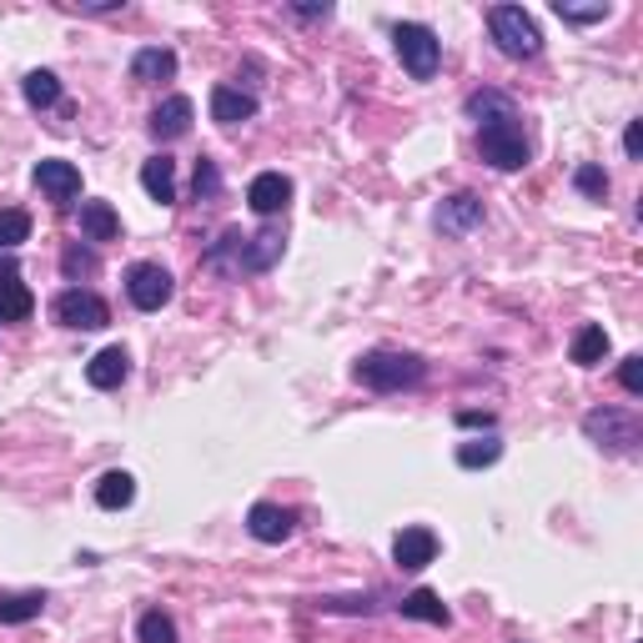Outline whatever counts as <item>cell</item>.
Segmentation results:
<instances>
[{"mask_svg":"<svg viewBox=\"0 0 643 643\" xmlns=\"http://www.w3.org/2000/svg\"><path fill=\"white\" fill-rule=\"evenodd\" d=\"M247 533L257 538V543H287V538L297 533V512L282 508V502H257V508L247 512Z\"/></svg>","mask_w":643,"mask_h":643,"instance_id":"obj_9","label":"cell"},{"mask_svg":"<svg viewBox=\"0 0 643 643\" xmlns=\"http://www.w3.org/2000/svg\"><path fill=\"white\" fill-rule=\"evenodd\" d=\"M573 186L583 191V197L603 201V197H609V172H603V166H578V172H573Z\"/></svg>","mask_w":643,"mask_h":643,"instance_id":"obj_32","label":"cell"},{"mask_svg":"<svg viewBox=\"0 0 643 643\" xmlns=\"http://www.w3.org/2000/svg\"><path fill=\"white\" fill-rule=\"evenodd\" d=\"M433 558H437V533H433V528H403V533L393 538V563L407 568V573H423Z\"/></svg>","mask_w":643,"mask_h":643,"instance_id":"obj_13","label":"cell"},{"mask_svg":"<svg viewBox=\"0 0 643 643\" xmlns=\"http://www.w3.org/2000/svg\"><path fill=\"white\" fill-rule=\"evenodd\" d=\"M483 227V201L473 197V191H453V197H443V207H437V231H447V237H468V231Z\"/></svg>","mask_w":643,"mask_h":643,"instance_id":"obj_11","label":"cell"},{"mask_svg":"<svg viewBox=\"0 0 643 643\" xmlns=\"http://www.w3.org/2000/svg\"><path fill=\"white\" fill-rule=\"evenodd\" d=\"M81 237L86 241H116L121 237V217L111 201H86L81 207Z\"/></svg>","mask_w":643,"mask_h":643,"instance_id":"obj_19","label":"cell"},{"mask_svg":"<svg viewBox=\"0 0 643 643\" xmlns=\"http://www.w3.org/2000/svg\"><path fill=\"white\" fill-rule=\"evenodd\" d=\"M126 377H132V357H126V348H101L96 357L86 362V382L96 387V393H111V387H121Z\"/></svg>","mask_w":643,"mask_h":643,"instance_id":"obj_16","label":"cell"},{"mask_svg":"<svg viewBox=\"0 0 643 643\" xmlns=\"http://www.w3.org/2000/svg\"><path fill=\"white\" fill-rule=\"evenodd\" d=\"M51 312H55V322L71 332H101L111 322V307L101 302L96 292H86V287H66V292L51 302Z\"/></svg>","mask_w":643,"mask_h":643,"instance_id":"obj_6","label":"cell"},{"mask_svg":"<svg viewBox=\"0 0 643 643\" xmlns=\"http://www.w3.org/2000/svg\"><path fill=\"white\" fill-rule=\"evenodd\" d=\"M96 502H101L106 512L132 508V502H136V478H132V473H121V468L101 473V483H96Z\"/></svg>","mask_w":643,"mask_h":643,"instance_id":"obj_21","label":"cell"},{"mask_svg":"<svg viewBox=\"0 0 643 643\" xmlns=\"http://www.w3.org/2000/svg\"><path fill=\"white\" fill-rule=\"evenodd\" d=\"M322 609H332V613H372L377 603H372V599H322Z\"/></svg>","mask_w":643,"mask_h":643,"instance_id":"obj_35","label":"cell"},{"mask_svg":"<svg viewBox=\"0 0 643 643\" xmlns=\"http://www.w3.org/2000/svg\"><path fill=\"white\" fill-rule=\"evenodd\" d=\"M488 31H492V41H498V51L512 55V61H533V55L543 51V35H538L533 15H528L523 6H492Z\"/></svg>","mask_w":643,"mask_h":643,"instance_id":"obj_3","label":"cell"},{"mask_svg":"<svg viewBox=\"0 0 643 643\" xmlns=\"http://www.w3.org/2000/svg\"><path fill=\"white\" fill-rule=\"evenodd\" d=\"M35 186H41V191L55 201V207H71V201L81 197V172H76V162L45 156V162L35 166Z\"/></svg>","mask_w":643,"mask_h":643,"instance_id":"obj_8","label":"cell"},{"mask_svg":"<svg viewBox=\"0 0 643 643\" xmlns=\"http://www.w3.org/2000/svg\"><path fill=\"white\" fill-rule=\"evenodd\" d=\"M282 247H287V237L277 227H262V231H241V272H267V267L282 257Z\"/></svg>","mask_w":643,"mask_h":643,"instance_id":"obj_14","label":"cell"},{"mask_svg":"<svg viewBox=\"0 0 643 643\" xmlns=\"http://www.w3.org/2000/svg\"><path fill=\"white\" fill-rule=\"evenodd\" d=\"M568 357H573L578 367H599V362L609 357V332H603L599 322L578 328V338H573V348H568Z\"/></svg>","mask_w":643,"mask_h":643,"instance_id":"obj_23","label":"cell"},{"mask_svg":"<svg viewBox=\"0 0 643 643\" xmlns=\"http://www.w3.org/2000/svg\"><path fill=\"white\" fill-rule=\"evenodd\" d=\"M287 201H292V176H282V172L251 176L247 207L257 211V217H277V211H287Z\"/></svg>","mask_w":643,"mask_h":643,"instance_id":"obj_12","label":"cell"},{"mask_svg":"<svg viewBox=\"0 0 643 643\" xmlns=\"http://www.w3.org/2000/svg\"><path fill=\"white\" fill-rule=\"evenodd\" d=\"M191 191H197V201H217L221 197V172H217V162H207V156H201L197 176H191Z\"/></svg>","mask_w":643,"mask_h":643,"instance_id":"obj_31","label":"cell"},{"mask_svg":"<svg viewBox=\"0 0 643 643\" xmlns=\"http://www.w3.org/2000/svg\"><path fill=\"white\" fill-rule=\"evenodd\" d=\"M61 267H66V277H96V251H81V247H71L66 257H61Z\"/></svg>","mask_w":643,"mask_h":643,"instance_id":"obj_34","label":"cell"},{"mask_svg":"<svg viewBox=\"0 0 643 643\" xmlns=\"http://www.w3.org/2000/svg\"><path fill=\"white\" fill-rule=\"evenodd\" d=\"M191 116H197V106L186 96H166L162 106L152 111V136L156 142H182V136L191 132Z\"/></svg>","mask_w":643,"mask_h":643,"instance_id":"obj_15","label":"cell"},{"mask_svg":"<svg viewBox=\"0 0 643 643\" xmlns=\"http://www.w3.org/2000/svg\"><path fill=\"white\" fill-rule=\"evenodd\" d=\"M463 427H492V413H458Z\"/></svg>","mask_w":643,"mask_h":643,"instance_id":"obj_38","label":"cell"},{"mask_svg":"<svg viewBox=\"0 0 643 643\" xmlns=\"http://www.w3.org/2000/svg\"><path fill=\"white\" fill-rule=\"evenodd\" d=\"M623 152L639 162V152H643V121H629V132H623Z\"/></svg>","mask_w":643,"mask_h":643,"instance_id":"obj_37","label":"cell"},{"mask_svg":"<svg viewBox=\"0 0 643 643\" xmlns=\"http://www.w3.org/2000/svg\"><path fill=\"white\" fill-rule=\"evenodd\" d=\"M142 186H146V197H152V201L172 207V201H176V162H172V156H152V162L142 166Z\"/></svg>","mask_w":643,"mask_h":643,"instance_id":"obj_18","label":"cell"},{"mask_svg":"<svg viewBox=\"0 0 643 643\" xmlns=\"http://www.w3.org/2000/svg\"><path fill=\"white\" fill-rule=\"evenodd\" d=\"M25 237H31V217H25L21 207H6V211H0V251L21 247Z\"/></svg>","mask_w":643,"mask_h":643,"instance_id":"obj_29","label":"cell"},{"mask_svg":"<svg viewBox=\"0 0 643 643\" xmlns=\"http://www.w3.org/2000/svg\"><path fill=\"white\" fill-rule=\"evenodd\" d=\"M297 15H302V21H317V15H332V6L328 0H322V6H297Z\"/></svg>","mask_w":643,"mask_h":643,"instance_id":"obj_39","label":"cell"},{"mask_svg":"<svg viewBox=\"0 0 643 643\" xmlns=\"http://www.w3.org/2000/svg\"><path fill=\"white\" fill-rule=\"evenodd\" d=\"M207 267H211V272H221V277H241V231L237 227L221 231V241H211Z\"/></svg>","mask_w":643,"mask_h":643,"instance_id":"obj_24","label":"cell"},{"mask_svg":"<svg viewBox=\"0 0 643 643\" xmlns=\"http://www.w3.org/2000/svg\"><path fill=\"white\" fill-rule=\"evenodd\" d=\"M31 312H35V297L21 282V267L11 257H0V322H25Z\"/></svg>","mask_w":643,"mask_h":643,"instance_id":"obj_10","label":"cell"},{"mask_svg":"<svg viewBox=\"0 0 643 643\" xmlns=\"http://www.w3.org/2000/svg\"><path fill=\"white\" fill-rule=\"evenodd\" d=\"M553 11H558V21H568V25H599V21H609L613 6H603V0L599 6H568V0H558Z\"/></svg>","mask_w":643,"mask_h":643,"instance_id":"obj_30","label":"cell"},{"mask_svg":"<svg viewBox=\"0 0 643 643\" xmlns=\"http://www.w3.org/2000/svg\"><path fill=\"white\" fill-rule=\"evenodd\" d=\"M45 593H0V623H31L41 619Z\"/></svg>","mask_w":643,"mask_h":643,"instance_id":"obj_25","label":"cell"},{"mask_svg":"<svg viewBox=\"0 0 643 643\" xmlns=\"http://www.w3.org/2000/svg\"><path fill=\"white\" fill-rule=\"evenodd\" d=\"M136 643H182V633H176L172 613L152 609V613H142V623H136Z\"/></svg>","mask_w":643,"mask_h":643,"instance_id":"obj_28","label":"cell"},{"mask_svg":"<svg viewBox=\"0 0 643 643\" xmlns=\"http://www.w3.org/2000/svg\"><path fill=\"white\" fill-rule=\"evenodd\" d=\"M468 116L478 121V152L488 166L498 172H523L528 166V136H523V121H518V106H512L502 91H478L468 96Z\"/></svg>","mask_w":643,"mask_h":643,"instance_id":"obj_1","label":"cell"},{"mask_svg":"<svg viewBox=\"0 0 643 643\" xmlns=\"http://www.w3.org/2000/svg\"><path fill=\"white\" fill-rule=\"evenodd\" d=\"M397 613H403V619H417V623H437V629H447V623H453L447 603L437 599L433 589H413L403 603H397Z\"/></svg>","mask_w":643,"mask_h":643,"instance_id":"obj_20","label":"cell"},{"mask_svg":"<svg viewBox=\"0 0 643 643\" xmlns=\"http://www.w3.org/2000/svg\"><path fill=\"white\" fill-rule=\"evenodd\" d=\"M393 45H397V61L413 81H433L437 66H443V41L433 35V25L423 21H403L393 25Z\"/></svg>","mask_w":643,"mask_h":643,"instance_id":"obj_4","label":"cell"},{"mask_svg":"<svg viewBox=\"0 0 643 643\" xmlns=\"http://www.w3.org/2000/svg\"><path fill=\"white\" fill-rule=\"evenodd\" d=\"M502 458V443L498 437H473V443H463L458 447V468H492V463Z\"/></svg>","mask_w":643,"mask_h":643,"instance_id":"obj_27","label":"cell"},{"mask_svg":"<svg viewBox=\"0 0 643 643\" xmlns=\"http://www.w3.org/2000/svg\"><path fill=\"white\" fill-rule=\"evenodd\" d=\"M583 433H589V443L609 447V453H633L643 443V423L633 413H623V407H593L583 417Z\"/></svg>","mask_w":643,"mask_h":643,"instance_id":"obj_5","label":"cell"},{"mask_svg":"<svg viewBox=\"0 0 643 643\" xmlns=\"http://www.w3.org/2000/svg\"><path fill=\"white\" fill-rule=\"evenodd\" d=\"M21 91H25V101H31L35 111H45V106L61 101V76H55V71H31V76L21 81Z\"/></svg>","mask_w":643,"mask_h":643,"instance_id":"obj_26","label":"cell"},{"mask_svg":"<svg viewBox=\"0 0 643 643\" xmlns=\"http://www.w3.org/2000/svg\"><path fill=\"white\" fill-rule=\"evenodd\" d=\"M76 11H86V15H106V11H121L126 0H71Z\"/></svg>","mask_w":643,"mask_h":643,"instance_id":"obj_36","label":"cell"},{"mask_svg":"<svg viewBox=\"0 0 643 643\" xmlns=\"http://www.w3.org/2000/svg\"><path fill=\"white\" fill-rule=\"evenodd\" d=\"M172 292H176V282L162 262H136L132 272H126V297H132V307H142V312H162V307L172 302Z\"/></svg>","mask_w":643,"mask_h":643,"instance_id":"obj_7","label":"cell"},{"mask_svg":"<svg viewBox=\"0 0 643 643\" xmlns=\"http://www.w3.org/2000/svg\"><path fill=\"white\" fill-rule=\"evenodd\" d=\"M257 116V96L241 86H217L211 91V121H221V126H241V121Z\"/></svg>","mask_w":643,"mask_h":643,"instance_id":"obj_17","label":"cell"},{"mask_svg":"<svg viewBox=\"0 0 643 643\" xmlns=\"http://www.w3.org/2000/svg\"><path fill=\"white\" fill-rule=\"evenodd\" d=\"M176 76V51L166 45H146L132 55V81H172Z\"/></svg>","mask_w":643,"mask_h":643,"instance_id":"obj_22","label":"cell"},{"mask_svg":"<svg viewBox=\"0 0 643 643\" xmlns=\"http://www.w3.org/2000/svg\"><path fill=\"white\" fill-rule=\"evenodd\" d=\"M619 382L629 397H643V357H623L619 362Z\"/></svg>","mask_w":643,"mask_h":643,"instance_id":"obj_33","label":"cell"},{"mask_svg":"<svg viewBox=\"0 0 643 643\" xmlns=\"http://www.w3.org/2000/svg\"><path fill=\"white\" fill-rule=\"evenodd\" d=\"M427 377V362L417 352H367L357 362V382L372 387V393H403V387H417Z\"/></svg>","mask_w":643,"mask_h":643,"instance_id":"obj_2","label":"cell"}]
</instances>
